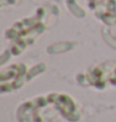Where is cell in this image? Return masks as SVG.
I'll return each instance as SVG.
<instances>
[{"instance_id":"obj_3","label":"cell","mask_w":116,"mask_h":122,"mask_svg":"<svg viewBox=\"0 0 116 122\" xmlns=\"http://www.w3.org/2000/svg\"><path fill=\"white\" fill-rule=\"evenodd\" d=\"M87 4L105 24H116V0H87Z\"/></svg>"},{"instance_id":"obj_1","label":"cell","mask_w":116,"mask_h":122,"mask_svg":"<svg viewBox=\"0 0 116 122\" xmlns=\"http://www.w3.org/2000/svg\"><path fill=\"white\" fill-rule=\"evenodd\" d=\"M49 9H37L34 16L24 19L13 25V27L6 32V39L13 41V52L16 55L32 44L39 34L45 30V20L47 18Z\"/></svg>"},{"instance_id":"obj_2","label":"cell","mask_w":116,"mask_h":122,"mask_svg":"<svg viewBox=\"0 0 116 122\" xmlns=\"http://www.w3.org/2000/svg\"><path fill=\"white\" fill-rule=\"evenodd\" d=\"M85 77L91 86L97 88H104L107 85L116 86V61H107L89 70Z\"/></svg>"}]
</instances>
